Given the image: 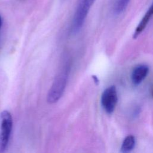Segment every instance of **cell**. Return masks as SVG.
Segmentation results:
<instances>
[{
	"instance_id": "7",
	"label": "cell",
	"mask_w": 153,
	"mask_h": 153,
	"mask_svg": "<svg viewBox=\"0 0 153 153\" xmlns=\"http://www.w3.org/2000/svg\"><path fill=\"white\" fill-rule=\"evenodd\" d=\"M135 145V139L132 135L127 136L124 139L121 147V151L123 153H128L133 150Z\"/></svg>"
},
{
	"instance_id": "1",
	"label": "cell",
	"mask_w": 153,
	"mask_h": 153,
	"mask_svg": "<svg viewBox=\"0 0 153 153\" xmlns=\"http://www.w3.org/2000/svg\"><path fill=\"white\" fill-rule=\"evenodd\" d=\"M69 69V68H65L55 77L47 95V102L49 103H56L62 97L67 84Z\"/></svg>"
},
{
	"instance_id": "6",
	"label": "cell",
	"mask_w": 153,
	"mask_h": 153,
	"mask_svg": "<svg viewBox=\"0 0 153 153\" xmlns=\"http://www.w3.org/2000/svg\"><path fill=\"white\" fill-rule=\"evenodd\" d=\"M153 15V2L149 8V9L146 12L144 16L142 17V20H140V23L138 24L137 26L136 27L135 31L133 33V38H136L145 29L146 26H147L149 21L150 20L151 18L152 17Z\"/></svg>"
},
{
	"instance_id": "5",
	"label": "cell",
	"mask_w": 153,
	"mask_h": 153,
	"mask_svg": "<svg viewBox=\"0 0 153 153\" xmlns=\"http://www.w3.org/2000/svg\"><path fill=\"white\" fill-rule=\"evenodd\" d=\"M149 72V67L146 65H140L135 67L131 74V81L134 85L140 84L146 77Z\"/></svg>"
},
{
	"instance_id": "10",
	"label": "cell",
	"mask_w": 153,
	"mask_h": 153,
	"mask_svg": "<svg viewBox=\"0 0 153 153\" xmlns=\"http://www.w3.org/2000/svg\"><path fill=\"white\" fill-rule=\"evenodd\" d=\"M1 26H2V20H1V18L0 16V28L1 27Z\"/></svg>"
},
{
	"instance_id": "8",
	"label": "cell",
	"mask_w": 153,
	"mask_h": 153,
	"mask_svg": "<svg viewBox=\"0 0 153 153\" xmlns=\"http://www.w3.org/2000/svg\"><path fill=\"white\" fill-rule=\"evenodd\" d=\"M130 0H118L114 7L115 13L120 14L124 11L127 8Z\"/></svg>"
},
{
	"instance_id": "9",
	"label": "cell",
	"mask_w": 153,
	"mask_h": 153,
	"mask_svg": "<svg viewBox=\"0 0 153 153\" xmlns=\"http://www.w3.org/2000/svg\"><path fill=\"white\" fill-rule=\"evenodd\" d=\"M92 78H93V79L94 83H95L96 84H99V79L97 78V77L96 75H93V76H92Z\"/></svg>"
},
{
	"instance_id": "4",
	"label": "cell",
	"mask_w": 153,
	"mask_h": 153,
	"mask_svg": "<svg viewBox=\"0 0 153 153\" xmlns=\"http://www.w3.org/2000/svg\"><path fill=\"white\" fill-rule=\"evenodd\" d=\"M117 101L118 96L115 86H109L102 93L101 103L103 109L107 113L111 114L114 112Z\"/></svg>"
},
{
	"instance_id": "3",
	"label": "cell",
	"mask_w": 153,
	"mask_h": 153,
	"mask_svg": "<svg viewBox=\"0 0 153 153\" xmlns=\"http://www.w3.org/2000/svg\"><path fill=\"white\" fill-rule=\"evenodd\" d=\"M1 125L0 133V153H4L8 144L13 127L11 114L8 111H4L1 114Z\"/></svg>"
},
{
	"instance_id": "2",
	"label": "cell",
	"mask_w": 153,
	"mask_h": 153,
	"mask_svg": "<svg viewBox=\"0 0 153 153\" xmlns=\"http://www.w3.org/2000/svg\"><path fill=\"white\" fill-rule=\"evenodd\" d=\"M96 0H79L74 16L72 32L75 33L82 27L88 11Z\"/></svg>"
}]
</instances>
